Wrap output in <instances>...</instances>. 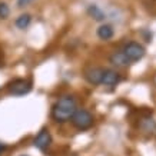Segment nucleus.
I'll return each instance as SVG.
<instances>
[{
  "label": "nucleus",
  "instance_id": "10",
  "mask_svg": "<svg viewBox=\"0 0 156 156\" xmlns=\"http://www.w3.org/2000/svg\"><path fill=\"white\" fill-rule=\"evenodd\" d=\"M32 23V16L29 13H24V14H20L19 17L16 19V27L20 29V30H24L27 29Z\"/></svg>",
  "mask_w": 156,
  "mask_h": 156
},
{
  "label": "nucleus",
  "instance_id": "9",
  "mask_svg": "<svg viewBox=\"0 0 156 156\" xmlns=\"http://www.w3.org/2000/svg\"><path fill=\"white\" fill-rule=\"evenodd\" d=\"M113 33L115 30L113 27L110 26V24H102V26H99V29H98V37L102 39V40H109V39L113 37Z\"/></svg>",
  "mask_w": 156,
  "mask_h": 156
},
{
  "label": "nucleus",
  "instance_id": "11",
  "mask_svg": "<svg viewBox=\"0 0 156 156\" xmlns=\"http://www.w3.org/2000/svg\"><path fill=\"white\" fill-rule=\"evenodd\" d=\"M87 12H89V14L93 17L95 20H98V22H102V20H105V13L102 12V10L98 7L96 5H92V6H89V9H87Z\"/></svg>",
  "mask_w": 156,
  "mask_h": 156
},
{
  "label": "nucleus",
  "instance_id": "3",
  "mask_svg": "<svg viewBox=\"0 0 156 156\" xmlns=\"http://www.w3.org/2000/svg\"><path fill=\"white\" fill-rule=\"evenodd\" d=\"M122 52L125 53V56L130 60V63H133V62L140 60V59L145 56V52H146V50H145V48H143L140 43L130 42V43H128V44L123 48Z\"/></svg>",
  "mask_w": 156,
  "mask_h": 156
},
{
  "label": "nucleus",
  "instance_id": "6",
  "mask_svg": "<svg viewBox=\"0 0 156 156\" xmlns=\"http://www.w3.org/2000/svg\"><path fill=\"white\" fill-rule=\"evenodd\" d=\"M102 77H103V69L102 67H89L85 72V79L93 86L102 85Z\"/></svg>",
  "mask_w": 156,
  "mask_h": 156
},
{
  "label": "nucleus",
  "instance_id": "5",
  "mask_svg": "<svg viewBox=\"0 0 156 156\" xmlns=\"http://www.w3.org/2000/svg\"><path fill=\"white\" fill-rule=\"evenodd\" d=\"M50 143H52V135L48 129H42L33 140V145L40 151H46L50 146Z\"/></svg>",
  "mask_w": 156,
  "mask_h": 156
},
{
  "label": "nucleus",
  "instance_id": "7",
  "mask_svg": "<svg viewBox=\"0 0 156 156\" xmlns=\"http://www.w3.org/2000/svg\"><path fill=\"white\" fill-rule=\"evenodd\" d=\"M120 75L113 69H103V77H102V85L105 86H116L120 82Z\"/></svg>",
  "mask_w": 156,
  "mask_h": 156
},
{
  "label": "nucleus",
  "instance_id": "1",
  "mask_svg": "<svg viewBox=\"0 0 156 156\" xmlns=\"http://www.w3.org/2000/svg\"><path fill=\"white\" fill-rule=\"evenodd\" d=\"M77 110L76 99L70 95H65L59 98L52 108V118L57 123H65L72 120L75 112Z\"/></svg>",
  "mask_w": 156,
  "mask_h": 156
},
{
  "label": "nucleus",
  "instance_id": "8",
  "mask_svg": "<svg viewBox=\"0 0 156 156\" xmlns=\"http://www.w3.org/2000/svg\"><path fill=\"white\" fill-rule=\"evenodd\" d=\"M109 62L116 67H126L130 65V60H129L128 57L125 56V53L122 50H119V52H113L110 56H109Z\"/></svg>",
  "mask_w": 156,
  "mask_h": 156
},
{
  "label": "nucleus",
  "instance_id": "13",
  "mask_svg": "<svg viewBox=\"0 0 156 156\" xmlns=\"http://www.w3.org/2000/svg\"><path fill=\"white\" fill-rule=\"evenodd\" d=\"M9 14H10V9H9V6L6 5L5 2H0V19H7L9 17Z\"/></svg>",
  "mask_w": 156,
  "mask_h": 156
},
{
  "label": "nucleus",
  "instance_id": "14",
  "mask_svg": "<svg viewBox=\"0 0 156 156\" xmlns=\"http://www.w3.org/2000/svg\"><path fill=\"white\" fill-rule=\"evenodd\" d=\"M34 0H17V7L19 9H23L26 6H29L30 3H33Z\"/></svg>",
  "mask_w": 156,
  "mask_h": 156
},
{
  "label": "nucleus",
  "instance_id": "15",
  "mask_svg": "<svg viewBox=\"0 0 156 156\" xmlns=\"http://www.w3.org/2000/svg\"><path fill=\"white\" fill-rule=\"evenodd\" d=\"M5 151H6V145H3V143L0 142V155H2Z\"/></svg>",
  "mask_w": 156,
  "mask_h": 156
},
{
  "label": "nucleus",
  "instance_id": "12",
  "mask_svg": "<svg viewBox=\"0 0 156 156\" xmlns=\"http://www.w3.org/2000/svg\"><path fill=\"white\" fill-rule=\"evenodd\" d=\"M142 128L146 132H153V130H156V123L153 119H145L142 122Z\"/></svg>",
  "mask_w": 156,
  "mask_h": 156
},
{
  "label": "nucleus",
  "instance_id": "4",
  "mask_svg": "<svg viewBox=\"0 0 156 156\" xmlns=\"http://www.w3.org/2000/svg\"><path fill=\"white\" fill-rule=\"evenodd\" d=\"M7 90H9L10 95L13 96H24L32 90V83L26 79H16V80L9 83Z\"/></svg>",
  "mask_w": 156,
  "mask_h": 156
},
{
  "label": "nucleus",
  "instance_id": "2",
  "mask_svg": "<svg viewBox=\"0 0 156 156\" xmlns=\"http://www.w3.org/2000/svg\"><path fill=\"white\" fill-rule=\"evenodd\" d=\"M72 125L77 130H87L93 125V115L86 109H77L72 118Z\"/></svg>",
  "mask_w": 156,
  "mask_h": 156
},
{
  "label": "nucleus",
  "instance_id": "16",
  "mask_svg": "<svg viewBox=\"0 0 156 156\" xmlns=\"http://www.w3.org/2000/svg\"><path fill=\"white\" fill-rule=\"evenodd\" d=\"M22 156H27V155H22Z\"/></svg>",
  "mask_w": 156,
  "mask_h": 156
}]
</instances>
